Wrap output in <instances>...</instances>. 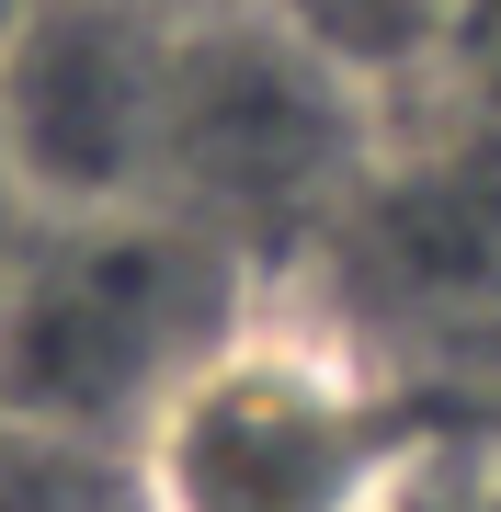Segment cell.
I'll return each mask as SVG.
<instances>
[{"instance_id":"3","label":"cell","mask_w":501,"mask_h":512,"mask_svg":"<svg viewBox=\"0 0 501 512\" xmlns=\"http://www.w3.org/2000/svg\"><path fill=\"white\" fill-rule=\"evenodd\" d=\"M388 126L399 114L376 92H353L331 57H308L274 12H251V0L194 12L149 205H171L217 251H240L274 296H297L331 262V239L353 228V205L376 194Z\"/></svg>"},{"instance_id":"5","label":"cell","mask_w":501,"mask_h":512,"mask_svg":"<svg viewBox=\"0 0 501 512\" xmlns=\"http://www.w3.org/2000/svg\"><path fill=\"white\" fill-rule=\"evenodd\" d=\"M251 12H274L308 57H331L353 92H376L388 114L433 103L445 46H456V0H251Z\"/></svg>"},{"instance_id":"7","label":"cell","mask_w":501,"mask_h":512,"mask_svg":"<svg viewBox=\"0 0 501 512\" xmlns=\"http://www.w3.org/2000/svg\"><path fill=\"white\" fill-rule=\"evenodd\" d=\"M23 228H35V205H23V194H12V171H0V262L23 251Z\"/></svg>"},{"instance_id":"4","label":"cell","mask_w":501,"mask_h":512,"mask_svg":"<svg viewBox=\"0 0 501 512\" xmlns=\"http://www.w3.org/2000/svg\"><path fill=\"white\" fill-rule=\"evenodd\" d=\"M194 12L171 0H12L0 12V171L35 217L160 194Z\"/></svg>"},{"instance_id":"6","label":"cell","mask_w":501,"mask_h":512,"mask_svg":"<svg viewBox=\"0 0 501 512\" xmlns=\"http://www.w3.org/2000/svg\"><path fill=\"white\" fill-rule=\"evenodd\" d=\"M433 92L501 148V0H456V46H445V80Z\"/></svg>"},{"instance_id":"8","label":"cell","mask_w":501,"mask_h":512,"mask_svg":"<svg viewBox=\"0 0 501 512\" xmlns=\"http://www.w3.org/2000/svg\"><path fill=\"white\" fill-rule=\"evenodd\" d=\"M410 512H479V501H467V490H422V501H410Z\"/></svg>"},{"instance_id":"2","label":"cell","mask_w":501,"mask_h":512,"mask_svg":"<svg viewBox=\"0 0 501 512\" xmlns=\"http://www.w3.org/2000/svg\"><path fill=\"white\" fill-rule=\"evenodd\" d=\"M114 478L126 512H410L433 490V433L353 319L262 296Z\"/></svg>"},{"instance_id":"1","label":"cell","mask_w":501,"mask_h":512,"mask_svg":"<svg viewBox=\"0 0 501 512\" xmlns=\"http://www.w3.org/2000/svg\"><path fill=\"white\" fill-rule=\"evenodd\" d=\"M262 296L274 285L171 205L35 217L23 251L0 262V444L126 467L171 387Z\"/></svg>"},{"instance_id":"9","label":"cell","mask_w":501,"mask_h":512,"mask_svg":"<svg viewBox=\"0 0 501 512\" xmlns=\"http://www.w3.org/2000/svg\"><path fill=\"white\" fill-rule=\"evenodd\" d=\"M171 12H240V0H171Z\"/></svg>"}]
</instances>
